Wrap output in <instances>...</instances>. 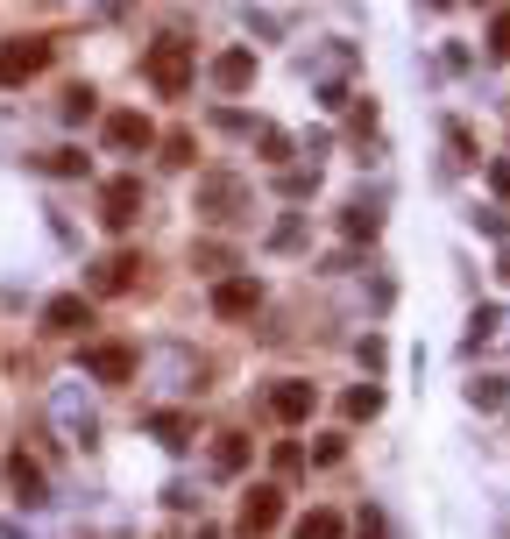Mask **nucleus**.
I'll return each instance as SVG.
<instances>
[{"instance_id":"1","label":"nucleus","mask_w":510,"mask_h":539,"mask_svg":"<svg viewBox=\"0 0 510 539\" xmlns=\"http://www.w3.org/2000/svg\"><path fill=\"white\" fill-rule=\"evenodd\" d=\"M142 79H149L163 100H185V93H192V79H199L192 43H185V36H163V43H149V50H142Z\"/></svg>"},{"instance_id":"2","label":"nucleus","mask_w":510,"mask_h":539,"mask_svg":"<svg viewBox=\"0 0 510 539\" xmlns=\"http://www.w3.org/2000/svg\"><path fill=\"white\" fill-rule=\"evenodd\" d=\"M277 525H284V490H277V483H255V490L241 497V518H234V532H241V539H270Z\"/></svg>"},{"instance_id":"3","label":"nucleus","mask_w":510,"mask_h":539,"mask_svg":"<svg viewBox=\"0 0 510 539\" xmlns=\"http://www.w3.org/2000/svg\"><path fill=\"white\" fill-rule=\"evenodd\" d=\"M192 206H199V213H206L213 227H227L234 213H248V185H241V178H227V171H206V178H199V199H192Z\"/></svg>"},{"instance_id":"4","label":"nucleus","mask_w":510,"mask_h":539,"mask_svg":"<svg viewBox=\"0 0 510 539\" xmlns=\"http://www.w3.org/2000/svg\"><path fill=\"white\" fill-rule=\"evenodd\" d=\"M43 64H50L43 36H8V43H0V86H29Z\"/></svg>"},{"instance_id":"5","label":"nucleus","mask_w":510,"mask_h":539,"mask_svg":"<svg viewBox=\"0 0 510 539\" xmlns=\"http://www.w3.org/2000/svg\"><path fill=\"white\" fill-rule=\"evenodd\" d=\"M100 220L114 227V235H128V227L142 220V178H107L100 185Z\"/></svg>"},{"instance_id":"6","label":"nucleus","mask_w":510,"mask_h":539,"mask_svg":"<svg viewBox=\"0 0 510 539\" xmlns=\"http://www.w3.org/2000/svg\"><path fill=\"white\" fill-rule=\"evenodd\" d=\"M312 405H319V391H312L305 376H277V383H270V419H277V426H305Z\"/></svg>"},{"instance_id":"7","label":"nucleus","mask_w":510,"mask_h":539,"mask_svg":"<svg viewBox=\"0 0 510 539\" xmlns=\"http://www.w3.org/2000/svg\"><path fill=\"white\" fill-rule=\"evenodd\" d=\"M85 327H93V298H85V291H57V298L43 305V334L71 341V334H85Z\"/></svg>"},{"instance_id":"8","label":"nucleus","mask_w":510,"mask_h":539,"mask_svg":"<svg viewBox=\"0 0 510 539\" xmlns=\"http://www.w3.org/2000/svg\"><path fill=\"white\" fill-rule=\"evenodd\" d=\"M85 376L93 383H128L135 376V348L128 341H85Z\"/></svg>"},{"instance_id":"9","label":"nucleus","mask_w":510,"mask_h":539,"mask_svg":"<svg viewBox=\"0 0 510 539\" xmlns=\"http://www.w3.org/2000/svg\"><path fill=\"white\" fill-rule=\"evenodd\" d=\"M107 149H121V157H135V149H156V121H149L142 107L107 114Z\"/></svg>"},{"instance_id":"10","label":"nucleus","mask_w":510,"mask_h":539,"mask_svg":"<svg viewBox=\"0 0 510 539\" xmlns=\"http://www.w3.org/2000/svg\"><path fill=\"white\" fill-rule=\"evenodd\" d=\"M255 305H263V284L255 277H220L213 284V313L220 320H255Z\"/></svg>"},{"instance_id":"11","label":"nucleus","mask_w":510,"mask_h":539,"mask_svg":"<svg viewBox=\"0 0 510 539\" xmlns=\"http://www.w3.org/2000/svg\"><path fill=\"white\" fill-rule=\"evenodd\" d=\"M8 483H15V504H29V511H43V504H50V476L36 469L29 454H8Z\"/></svg>"},{"instance_id":"12","label":"nucleus","mask_w":510,"mask_h":539,"mask_svg":"<svg viewBox=\"0 0 510 539\" xmlns=\"http://www.w3.org/2000/svg\"><path fill=\"white\" fill-rule=\"evenodd\" d=\"M135 270H149V263L135 256V249H121V256H107V263L93 270V291H100V298H121V291H135Z\"/></svg>"},{"instance_id":"13","label":"nucleus","mask_w":510,"mask_h":539,"mask_svg":"<svg viewBox=\"0 0 510 539\" xmlns=\"http://www.w3.org/2000/svg\"><path fill=\"white\" fill-rule=\"evenodd\" d=\"M213 86H220V93H248V86H255V50H241V43L220 50V57H213Z\"/></svg>"},{"instance_id":"14","label":"nucleus","mask_w":510,"mask_h":539,"mask_svg":"<svg viewBox=\"0 0 510 539\" xmlns=\"http://www.w3.org/2000/svg\"><path fill=\"white\" fill-rule=\"evenodd\" d=\"M149 433H156L163 447H192V440H199V419H192V412H149Z\"/></svg>"},{"instance_id":"15","label":"nucleus","mask_w":510,"mask_h":539,"mask_svg":"<svg viewBox=\"0 0 510 539\" xmlns=\"http://www.w3.org/2000/svg\"><path fill=\"white\" fill-rule=\"evenodd\" d=\"M248 454H255V440L220 433V440H213V476H241V469H248Z\"/></svg>"},{"instance_id":"16","label":"nucleus","mask_w":510,"mask_h":539,"mask_svg":"<svg viewBox=\"0 0 510 539\" xmlns=\"http://www.w3.org/2000/svg\"><path fill=\"white\" fill-rule=\"evenodd\" d=\"M340 235H348V242H376V235H383V213H376L369 199H355L348 213H340Z\"/></svg>"},{"instance_id":"17","label":"nucleus","mask_w":510,"mask_h":539,"mask_svg":"<svg viewBox=\"0 0 510 539\" xmlns=\"http://www.w3.org/2000/svg\"><path fill=\"white\" fill-rule=\"evenodd\" d=\"M298 539H348V525H340V511H305Z\"/></svg>"},{"instance_id":"18","label":"nucleus","mask_w":510,"mask_h":539,"mask_svg":"<svg viewBox=\"0 0 510 539\" xmlns=\"http://www.w3.org/2000/svg\"><path fill=\"white\" fill-rule=\"evenodd\" d=\"M255 149H263V164H277V171L291 164V135L284 128H255Z\"/></svg>"},{"instance_id":"19","label":"nucleus","mask_w":510,"mask_h":539,"mask_svg":"<svg viewBox=\"0 0 510 539\" xmlns=\"http://www.w3.org/2000/svg\"><path fill=\"white\" fill-rule=\"evenodd\" d=\"M43 171H50V178H85V149H71V142H64V149H50Z\"/></svg>"},{"instance_id":"20","label":"nucleus","mask_w":510,"mask_h":539,"mask_svg":"<svg viewBox=\"0 0 510 539\" xmlns=\"http://www.w3.org/2000/svg\"><path fill=\"white\" fill-rule=\"evenodd\" d=\"M496 327H503V305H475V320H468V348H482Z\"/></svg>"},{"instance_id":"21","label":"nucleus","mask_w":510,"mask_h":539,"mask_svg":"<svg viewBox=\"0 0 510 539\" xmlns=\"http://www.w3.org/2000/svg\"><path fill=\"white\" fill-rule=\"evenodd\" d=\"M383 412V391H376V383H355V391H348V419H376Z\"/></svg>"},{"instance_id":"22","label":"nucleus","mask_w":510,"mask_h":539,"mask_svg":"<svg viewBox=\"0 0 510 539\" xmlns=\"http://www.w3.org/2000/svg\"><path fill=\"white\" fill-rule=\"evenodd\" d=\"M510 391H503V376H482V383H468V405H482V412H496Z\"/></svg>"},{"instance_id":"23","label":"nucleus","mask_w":510,"mask_h":539,"mask_svg":"<svg viewBox=\"0 0 510 539\" xmlns=\"http://www.w3.org/2000/svg\"><path fill=\"white\" fill-rule=\"evenodd\" d=\"M93 107H100V93H93V86H71V93H64V121H85Z\"/></svg>"},{"instance_id":"24","label":"nucleus","mask_w":510,"mask_h":539,"mask_svg":"<svg viewBox=\"0 0 510 539\" xmlns=\"http://www.w3.org/2000/svg\"><path fill=\"white\" fill-rule=\"evenodd\" d=\"M489 57H496V64L510 57V8H496V22H489Z\"/></svg>"},{"instance_id":"25","label":"nucleus","mask_w":510,"mask_h":539,"mask_svg":"<svg viewBox=\"0 0 510 539\" xmlns=\"http://www.w3.org/2000/svg\"><path fill=\"white\" fill-rule=\"evenodd\" d=\"M270 461H277V476H298V469H305V447H298V440H277Z\"/></svg>"},{"instance_id":"26","label":"nucleus","mask_w":510,"mask_h":539,"mask_svg":"<svg viewBox=\"0 0 510 539\" xmlns=\"http://www.w3.org/2000/svg\"><path fill=\"white\" fill-rule=\"evenodd\" d=\"M340 454H348V440H340V433H326V440L312 447V461H319V469H333V461H340Z\"/></svg>"},{"instance_id":"27","label":"nucleus","mask_w":510,"mask_h":539,"mask_svg":"<svg viewBox=\"0 0 510 539\" xmlns=\"http://www.w3.org/2000/svg\"><path fill=\"white\" fill-rule=\"evenodd\" d=\"M163 164H192V135H163Z\"/></svg>"},{"instance_id":"28","label":"nucleus","mask_w":510,"mask_h":539,"mask_svg":"<svg viewBox=\"0 0 510 539\" xmlns=\"http://www.w3.org/2000/svg\"><path fill=\"white\" fill-rule=\"evenodd\" d=\"M362 362H369V369H383V362H390V348H383V334H369V341H362Z\"/></svg>"},{"instance_id":"29","label":"nucleus","mask_w":510,"mask_h":539,"mask_svg":"<svg viewBox=\"0 0 510 539\" xmlns=\"http://www.w3.org/2000/svg\"><path fill=\"white\" fill-rule=\"evenodd\" d=\"M199 539H220V532H213V525H206V532H199Z\"/></svg>"},{"instance_id":"30","label":"nucleus","mask_w":510,"mask_h":539,"mask_svg":"<svg viewBox=\"0 0 510 539\" xmlns=\"http://www.w3.org/2000/svg\"><path fill=\"white\" fill-rule=\"evenodd\" d=\"M468 8H489V0H468Z\"/></svg>"}]
</instances>
